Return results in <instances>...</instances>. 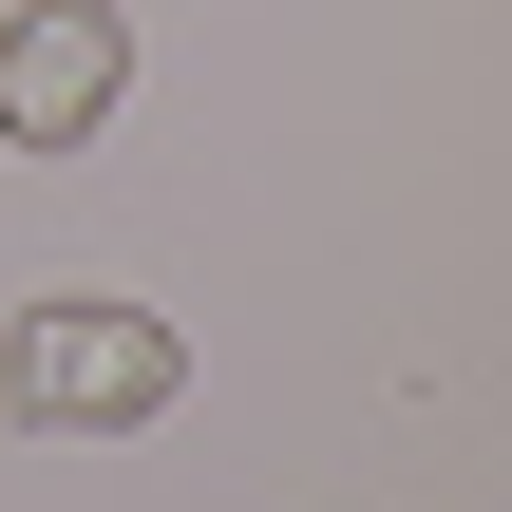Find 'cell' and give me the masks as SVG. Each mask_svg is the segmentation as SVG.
<instances>
[{"label":"cell","instance_id":"6da1fadb","mask_svg":"<svg viewBox=\"0 0 512 512\" xmlns=\"http://www.w3.org/2000/svg\"><path fill=\"white\" fill-rule=\"evenodd\" d=\"M171 380H190V342H171L152 304L57 285V304L0 323V418H19V437H133V418H171Z\"/></svg>","mask_w":512,"mask_h":512},{"label":"cell","instance_id":"7a4b0ae2","mask_svg":"<svg viewBox=\"0 0 512 512\" xmlns=\"http://www.w3.org/2000/svg\"><path fill=\"white\" fill-rule=\"evenodd\" d=\"M133 76V19L114 0H19L0 19V152H76Z\"/></svg>","mask_w":512,"mask_h":512}]
</instances>
